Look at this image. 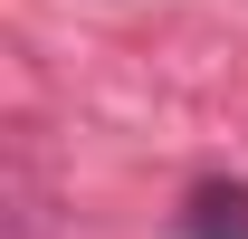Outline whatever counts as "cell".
<instances>
[{
	"label": "cell",
	"instance_id": "obj_1",
	"mask_svg": "<svg viewBox=\"0 0 248 239\" xmlns=\"http://www.w3.org/2000/svg\"><path fill=\"white\" fill-rule=\"evenodd\" d=\"M182 239H248V182H191Z\"/></svg>",
	"mask_w": 248,
	"mask_h": 239
}]
</instances>
